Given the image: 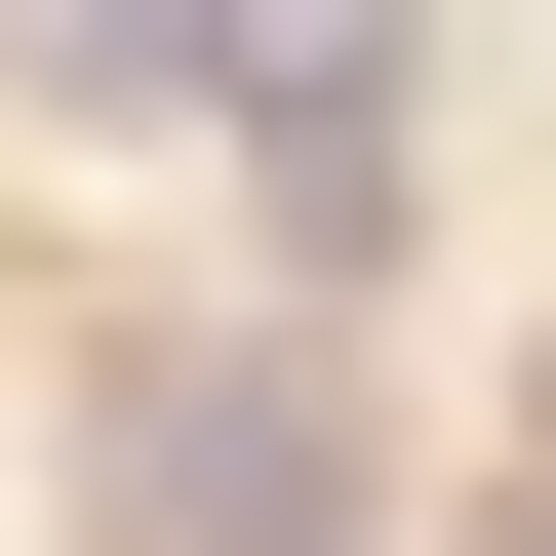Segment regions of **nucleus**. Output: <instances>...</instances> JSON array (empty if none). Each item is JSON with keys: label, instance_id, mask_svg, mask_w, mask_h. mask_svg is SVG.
<instances>
[{"label": "nucleus", "instance_id": "nucleus-1", "mask_svg": "<svg viewBox=\"0 0 556 556\" xmlns=\"http://www.w3.org/2000/svg\"><path fill=\"white\" fill-rule=\"evenodd\" d=\"M80 517L119 556H358V397L318 358H119L80 397Z\"/></svg>", "mask_w": 556, "mask_h": 556}]
</instances>
